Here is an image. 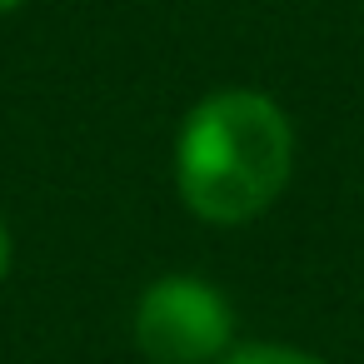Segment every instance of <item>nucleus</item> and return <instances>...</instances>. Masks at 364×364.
<instances>
[{
    "instance_id": "5",
    "label": "nucleus",
    "mask_w": 364,
    "mask_h": 364,
    "mask_svg": "<svg viewBox=\"0 0 364 364\" xmlns=\"http://www.w3.org/2000/svg\"><path fill=\"white\" fill-rule=\"evenodd\" d=\"M16 6H26V0H0V16H6V11H16Z\"/></svg>"
},
{
    "instance_id": "3",
    "label": "nucleus",
    "mask_w": 364,
    "mask_h": 364,
    "mask_svg": "<svg viewBox=\"0 0 364 364\" xmlns=\"http://www.w3.org/2000/svg\"><path fill=\"white\" fill-rule=\"evenodd\" d=\"M220 364H324V359L284 349V344H245V349H230Z\"/></svg>"
},
{
    "instance_id": "1",
    "label": "nucleus",
    "mask_w": 364,
    "mask_h": 364,
    "mask_svg": "<svg viewBox=\"0 0 364 364\" xmlns=\"http://www.w3.org/2000/svg\"><path fill=\"white\" fill-rule=\"evenodd\" d=\"M294 130L259 90H220L185 115L175 180L185 205L210 225H245L289 185Z\"/></svg>"
},
{
    "instance_id": "2",
    "label": "nucleus",
    "mask_w": 364,
    "mask_h": 364,
    "mask_svg": "<svg viewBox=\"0 0 364 364\" xmlns=\"http://www.w3.org/2000/svg\"><path fill=\"white\" fill-rule=\"evenodd\" d=\"M230 299L195 274H165L135 304V339L155 364H205L230 349Z\"/></svg>"
},
{
    "instance_id": "4",
    "label": "nucleus",
    "mask_w": 364,
    "mask_h": 364,
    "mask_svg": "<svg viewBox=\"0 0 364 364\" xmlns=\"http://www.w3.org/2000/svg\"><path fill=\"white\" fill-rule=\"evenodd\" d=\"M6 269H11V230L0 225V279H6Z\"/></svg>"
}]
</instances>
